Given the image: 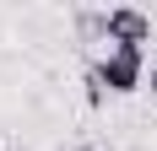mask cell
<instances>
[{
  "mask_svg": "<svg viewBox=\"0 0 157 151\" xmlns=\"http://www.w3.org/2000/svg\"><path fill=\"white\" fill-rule=\"evenodd\" d=\"M92 81L109 87V92H141L146 87V49H109L98 60Z\"/></svg>",
  "mask_w": 157,
  "mask_h": 151,
  "instance_id": "6da1fadb",
  "label": "cell"
},
{
  "mask_svg": "<svg viewBox=\"0 0 157 151\" xmlns=\"http://www.w3.org/2000/svg\"><path fill=\"white\" fill-rule=\"evenodd\" d=\"M103 38H109V49H141L152 43V16L136 6H114V11H103Z\"/></svg>",
  "mask_w": 157,
  "mask_h": 151,
  "instance_id": "7a4b0ae2",
  "label": "cell"
},
{
  "mask_svg": "<svg viewBox=\"0 0 157 151\" xmlns=\"http://www.w3.org/2000/svg\"><path fill=\"white\" fill-rule=\"evenodd\" d=\"M152 97H157V60H152Z\"/></svg>",
  "mask_w": 157,
  "mask_h": 151,
  "instance_id": "3957f363",
  "label": "cell"
}]
</instances>
